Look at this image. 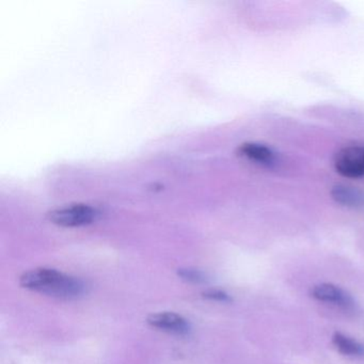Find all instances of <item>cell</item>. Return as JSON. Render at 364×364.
<instances>
[{
  "mask_svg": "<svg viewBox=\"0 0 364 364\" xmlns=\"http://www.w3.org/2000/svg\"><path fill=\"white\" fill-rule=\"evenodd\" d=\"M20 284L29 291L58 299H77L87 291L84 281L54 268L38 267L25 272Z\"/></svg>",
  "mask_w": 364,
  "mask_h": 364,
  "instance_id": "6da1fadb",
  "label": "cell"
},
{
  "mask_svg": "<svg viewBox=\"0 0 364 364\" xmlns=\"http://www.w3.org/2000/svg\"><path fill=\"white\" fill-rule=\"evenodd\" d=\"M99 210L87 204H75L57 208L48 214V219L63 228H78L91 225L99 218Z\"/></svg>",
  "mask_w": 364,
  "mask_h": 364,
  "instance_id": "7a4b0ae2",
  "label": "cell"
},
{
  "mask_svg": "<svg viewBox=\"0 0 364 364\" xmlns=\"http://www.w3.org/2000/svg\"><path fill=\"white\" fill-rule=\"evenodd\" d=\"M334 168L344 178H363L364 146H349L341 149L334 156Z\"/></svg>",
  "mask_w": 364,
  "mask_h": 364,
  "instance_id": "3957f363",
  "label": "cell"
},
{
  "mask_svg": "<svg viewBox=\"0 0 364 364\" xmlns=\"http://www.w3.org/2000/svg\"><path fill=\"white\" fill-rule=\"evenodd\" d=\"M146 321L155 329L178 336H186L191 330L189 321L182 315L174 312L154 313L148 317Z\"/></svg>",
  "mask_w": 364,
  "mask_h": 364,
  "instance_id": "277c9868",
  "label": "cell"
},
{
  "mask_svg": "<svg viewBox=\"0 0 364 364\" xmlns=\"http://www.w3.org/2000/svg\"><path fill=\"white\" fill-rule=\"evenodd\" d=\"M310 295L318 301L329 302L344 309H351L355 304L353 297L347 291L332 283L314 285L311 289Z\"/></svg>",
  "mask_w": 364,
  "mask_h": 364,
  "instance_id": "5b68a950",
  "label": "cell"
},
{
  "mask_svg": "<svg viewBox=\"0 0 364 364\" xmlns=\"http://www.w3.org/2000/svg\"><path fill=\"white\" fill-rule=\"evenodd\" d=\"M238 154L263 167H272L277 164L276 153L268 146L255 142L242 144L238 148Z\"/></svg>",
  "mask_w": 364,
  "mask_h": 364,
  "instance_id": "8992f818",
  "label": "cell"
},
{
  "mask_svg": "<svg viewBox=\"0 0 364 364\" xmlns=\"http://www.w3.org/2000/svg\"><path fill=\"white\" fill-rule=\"evenodd\" d=\"M331 197L336 203L347 208H361L364 205V193L353 187L336 185L331 189Z\"/></svg>",
  "mask_w": 364,
  "mask_h": 364,
  "instance_id": "52a82bcc",
  "label": "cell"
},
{
  "mask_svg": "<svg viewBox=\"0 0 364 364\" xmlns=\"http://www.w3.org/2000/svg\"><path fill=\"white\" fill-rule=\"evenodd\" d=\"M332 343L343 355H350V357H363L364 355V345L345 336L342 332H334L332 336Z\"/></svg>",
  "mask_w": 364,
  "mask_h": 364,
  "instance_id": "ba28073f",
  "label": "cell"
},
{
  "mask_svg": "<svg viewBox=\"0 0 364 364\" xmlns=\"http://www.w3.org/2000/svg\"><path fill=\"white\" fill-rule=\"evenodd\" d=\"M178 274L183 280L195 283V284H199V283H203L206 281L205 274L201 270L196 269V268H181V269H178Z\"/></svg>",
  "mask_w": 364,
  "mask_h": 364,
  "instance_id": "9c48e42d",
  "label": "cell"
},
{
  "mask_svg": "<svg viewBox=\"0 0 364 364\" xmlns=\"http://www.w3.org/2000/svg\"><path fill=\"white\" fill-rule=\"evenodd\" d=\"M203 297L206 299L215 300L219 302H231L232 297L225 291L220 289H210V291H204Z\"/></svg>",
  "mask_w": 364,
  "mask_h": 364,
  "instance_id": "30bf717a",
  "label": "cell"
}]
</instances>
